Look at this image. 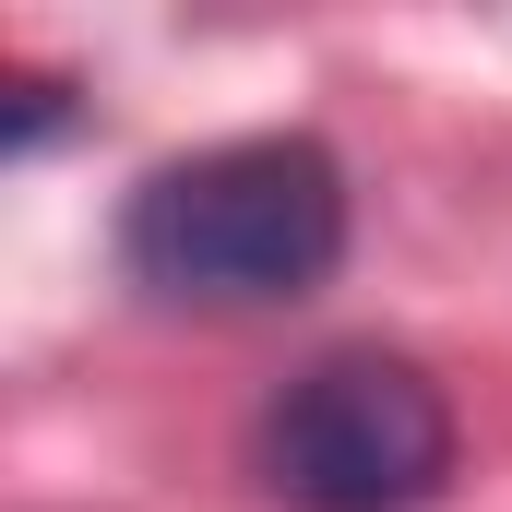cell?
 <instances>
[{"instance_id": "3957f363", "label": "cell", "mask_w": 512, "mask_h": 512, "mask_svg": "<svg viewBox=\"0 0 512 512\" xmlns=\"http://www.w3.org/2000/svg\"><path fill=\"white\" fill-rule=\"evenodd\" d=\"M72 120H84V108H72V84H60L48 60H12V72H0V155H48Z\"/></svg>"}, {"instance_id": "6da1fadb", "label": "cell", "mask_w": 512, "mask_h": 512, "mask_svg": "<svg viewBox=\"0 0 512 512\" xmlns=\"http://www.w3.org/2000/svg\"><path fill=\"white\" fill-rule=\"evenodd\" d=\"M358 251V167L322 131H227L143 167L120 203V274L155 310H298Z\"/></svg>"}, {"instance_id": "7a4b0ae2", "label": "cell", "mask_w": 512, "mask_h": 512, "mask_svg": "<svg viewBox=\"0 0 512 512\" xmlns=\"http://www.w3.org/2000/svg\"><path fill=\"white\" fill-rule=\"evenodd\" d=\"M251 477L274 512H441L465 477L453 382L405 346H322L262 393Z\"/></svg>"}]
</instances>
